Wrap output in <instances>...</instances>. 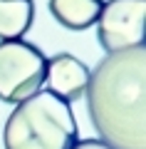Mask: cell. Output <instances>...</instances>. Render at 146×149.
<instances>
[{
    "label": "cell",
    "instance_id": "obj_1",
    "mask_svg": "<svg viewBox=\"0 0 146 149\" xmlns=\"http://www.w3.org/2000/svg\"><path fill=\"white\" fill-rule=\"evenodd\" d=\"M84 95L102 142L114 149H146V45L107 52L89 72Z\"/></svg>",
    "mask_w": 146,
    "mask_h": 149
},
{
    "label": "cell",
    "instance_id": "obj_2",
    "mask_svg": "<svg viewBox=\"0 0 146 149\" xmlns=\"http://www.w3.org/2000/svg\"><path fill=\"white\" fill-rule=\"evenodd\" d=\"M77 134V119L69 102L50 90H37L10 112L3 129V144L5 149H72Z\"/></svg>",
    "mask_w": 146,
    "mask_h": 149
},
{
    "label": "cell",
    "instance_id": "obj_3",
    "mask_svg": "<svg viewBox=\"0 0 146 149\" xmlns=\"http://www.w3.org/2000/svg\"><path fill=\"white\" fill-rule=\"evenodd\" d=\"M47 57L25 40H0V100L8 104L32 97L45 85Z\"/></svg>",
    "mask_w": 146,
    "mask_h": 149
},
{
    "label": "cell",
    "instance_id": "obj_4",
    "mask_svg": "<svg viewBox=\"0 0 146 149\" xmlns=\"http://www.w3.org/2000/svg\"><path fill=\"white\" fill-rule=\"evenodd\" d=\"M146 0H107L97 17V37L107 52L144 45Z\"/></svg>",
    "mask_w": 146,
    "mask_h": 149
},
{
    "label": "cell",
    "instance_id": "obj_5",
    "mask_svg": "<svg viewBox=\"0 0 146 149\" xmlns=\"http://www.w3.org/2000/svg\"><path fill=\"white\" fill-rule=\"evenodd\" d=\"M45 82L50 85V92L57 95L64 102H74L79 97H84L89 85V67L77 60L69 52H60L55 57L47 60V72Z\"/></svg>",
    "mask_w": 146,
    "mask_h": 149
},
{
    "label": "cell",
    "instance_id": "obj_6",
    "mask_svg": "<svg viewBox=\"0 0 146 149\" xmlns=\"http://www.w3.org/2000/svg\"><path fill=\"white\" fill-rule=\"evenodd\" d=\"M102 0H50V13L67 30H87L97 22Z\"/></svg>",
    "mask_w": 146,
    "mask_h": 149
},
{
    "label": "cell",
    "instance_id": "obj_7",
    "mask_svg": "<svg viewBox=\"0 0 146 149\" xmlns=\"http://www.w3.org/2000/svg\"><path fill=\"white\" fill-rule=\"evenodd\" d=\"M32 15V0H0V40H22Z\"/></svg>",
    "mask_w": 146,
    "mask_h": 149
},
{
    "label": "cell",
    "instance_id": "obj_8",
    "mask_svg": "<svg viewBox=\"0 0 146 149\" xmlns=\"http://www.w3.org/2000/svg\"><path fill=\"white\" fill-rule=\"evenodd\" d=\"M72 149H114V147H109V144L102 142V139H82V142H77Z\"/></svg>",
    "mask_w": 146,
    "mask_h": 149
}]
</instances>
